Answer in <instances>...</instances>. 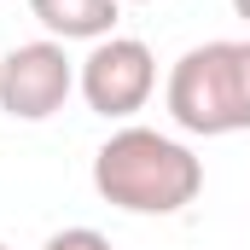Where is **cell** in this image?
I'll list each match as a JSON object with an SVG mask.
<instances>
[{
    "mask_svg": "<svg viewBox=\"0 0 250 250\" xmlns=\"http://www.w3.org/2000/svg\"><path fill=\"white\" fill-rule=\"evenodd\" d=\"M93 192L128 215H181L204 192V163L175 134L128 123L93 151Z\"/></svg>",
    "mask_w": 250,
    "mask_h": 250,
    "instance_id": "6da1fadb",
    "label": "cell"
},
{
    "mask_svg": "<svg viewBox=\"0 0 250 250\" xmlns=\"http://www.w3.org/2000/svg\"><path fill=\"white\" fill-rule=\"evenodd\" d=\"M233 12H239V18H245V23H250V0H233Z\"/></svg>",
    "mask_w": 250,
    "mask_h": 250,
    "instance_id": "52a82bcc",
    "label": "cell"
},
{
    "mask_svg": "<svg viewBox=\"0 0 250 250\" xmlns=\"http://www.w3.org/2000/svg\"><path fill=\"white\" fill-rule=\"evenodd\" d=\"M76 93V64L64 59V41H18L0 59V111L12 123H47Z\"/></svg>",
    "mask_w": 250,
    "mask_h": 250,
    "instance_id": "277c9868",
    "label": "cell"
},
{
    "mask_svg": "<svg viewBox=\"0 0 250 250\" xmlns=\"http://www.w3.org/2000/svg\"><path fill=\"white\" fill-rule=\"evenodd\" d=\"M128 6H151V0H128Z\"/></svg>",
    "mask_w": 250,
    "mask_h": 250,
    "instance_id": "ba28073f",
    "label": "cell"
},
{
    "mask_svg": "<svg viewBox=\"0 0 250 250\" xmlns=\"http://www.w3.org/2000/svg\"><path fill=\"white\" fill-rule=\"evenodd\" d=\"M0 250H6V245H0Z\"/></svg>",
    "mask_w": 250,
    "mask_h": 250,
    "instance_id": "9c48e42d",
    "label": "cell"
},
{
    "mask_svg": "<svg viewBox=\"0 0 250 250\" xmlns=\"http://www.w3.org/2000/svg\"><path fill=\"white\" fill-rule=\"evenodd\" d=\"M169 117L198 140L250 128V41H204L187 47L169 70Z\"/></svg>",
    "mask_w": 250,
    "mask_h": 250,
    "instance_id": "7a4b0ae2",
    "label": "cell"
},
{
    "mask_svg": "<svg viewBox=\"0 0 250 250\" xmlns=\"http://www.w3.org/2000/svg\"><path fill=\"white\" fill-rule=\"evenodd\" d=\"M123 0H29V18L53 41H105L117 29Z\"/></svg>",
    "mask_w": 250,
    "mask_h": 250,
    "instance_id": "5b68a950",
    "label": "cell"
},
{
    "mask_svg": "<svg viewBox=\"0 0 250 250\" xmlns=\"http://www.w3.org/2000/svg\"><path fill=\"white\" fill-rule=\"evenodd\" d=\"M41 250H111V239L93 233V227H64V233H53Z\"/></svg>",
    "mask_w": 250,
    "mask_h": 250,
    "instance_id": "8992f818",
    "label": "cell"
},
{
    "mask_svg": "<svg viewBox=\"0 0 250 250\" xmlns=\"http://www.w3.org/2000/svg\"><path fill=\"white\" fill-rule=\"evenodd\" d=\"M76 87H82V99H87L93 117L128 123V117L146 111V99L157 93V59H151V47L134 41V35H105V41H93V53L82 59Z\"/></svg>",
    "mask_w": 250,
    "mask_h": 250,
    "instance_id": "3957f363",
    "label": "cell"
}]
</instances>
